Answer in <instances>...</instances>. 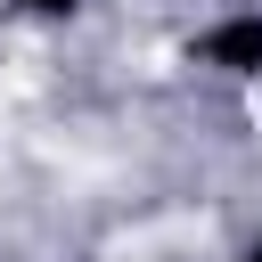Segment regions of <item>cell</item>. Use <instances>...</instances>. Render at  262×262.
<instances>
[{"instance_id":"cell-1","label":"cell","mask_w":262,"mask_h":262,"mask_svg":"<svg viewBox=\"0 0 262 262\" xmlns=\"http://www.w3.org/2000/svg\"><path fill=\"white\" fill-rule=\"evenodd\" d=\"M188 57L205 74H221V82H262V8H221L188 41Z\"/></svg>"},{"instance_id":"cell-2","label":"cell","mask_w":262,"mask_h":262,"mask_svg":"<svg viewBox=\"0 0 262 262\" xmlns=\"http://www.w3.org/2000/svg\"><path fill=\"white\" fill-rule=\"evenodd\" d=\"M16 8H25V16H41V25H66V16H82L90 0H16Z\"/></svg>"},{"instance_id":"cell-3","label":"cell","mask_w":262,"mask_h":262,"mask_svg":"<svg viewBox=\"0 0 262 262\" xmlns=\"http://www.w3.org/2000/svg\"><path fill=\"white\" fill-rule=\"evenodd\" d=\"M237 262H262V237H246V246H237Z\"/></svg>"}]
</instances>
